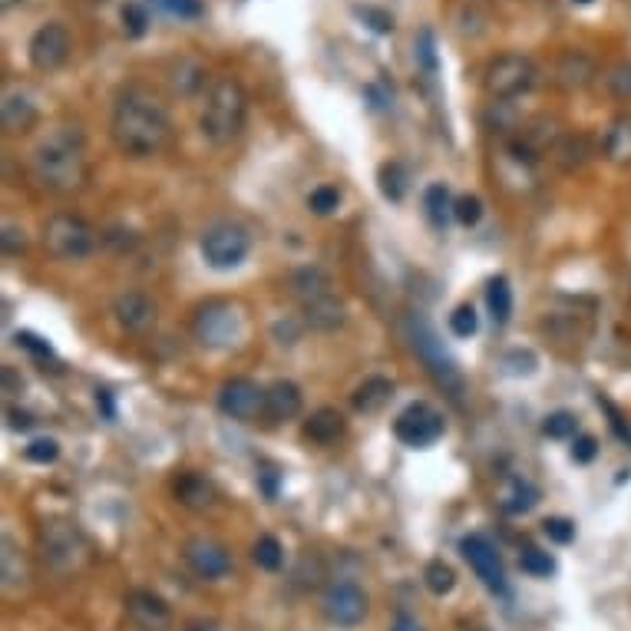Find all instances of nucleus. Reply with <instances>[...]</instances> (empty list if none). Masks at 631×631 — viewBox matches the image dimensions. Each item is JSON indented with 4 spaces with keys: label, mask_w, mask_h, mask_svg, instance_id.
Segmentation results:
<instances>
[{
    "label": "nucleus",
    "mask_w": 631,
    "mask_h": 631,
    "mask_svg": "<svg viewBox=\"0 0 631 631\" xmlns=\"http://www.w3.org/2000/svg\"><path fill=\"white\" fill-rule=\"evenodd\" d=\"M172 119L162 100L146 86H129L113 106V143L129 159H152L166 149Z\"/></svg>",
    "instance_id": "1"
},
{
    "label": "nucleus",
    "mask_w": 631,
    "mask_h": 631,
    "mask_svg": "<svg viewBox=\"0 0 631 631\" xmlns=\"http://www.w3.org/2000/svg\"><path fill=\"white\" fill-rule=\"evenodd\" d=\"M30 172L53 195H73L90 179L86 143L80 126H57L30 152Z\"/></svg>",
    "instance_id": "2"
},
{
    "label": "nucleus",
    "mask_w": 631,
    "mask_h": 631,
    "mask_svg": "<svg viewBox=\"0 0 631 631\" xmlns=\"http://www.w3.org/2000/svg\"><path fill=\"white\" fill-rule=\"evenodd\" d=\"M248 123V93L235 76H222L212 83L209 96H205L199 129L212 146H232L238 136L245 133Z\"/></svg>",
    "instance_id": "3"
},
{
    "label": "nucleus",
    "mask_w": 631,
    "mask_h": 631,
    "mask_svg": "<svg viewBox=\"0 0 631 631\" xmlns=\"http://www.w3.org/2000/svg\"><path fill=\"white\" fill-rule=\"evenodd\" d=\"M291 291H295V298L301 304V314H304V321H308V328L337 331L344 324V318H347L344 301L337 298L334 281L324 268L308 265V268L295 271Z\"/></svg>",
    "instance_id": "4"
},
{
    "label": "nucleus",
    "mask_w": 631,
    "mask_h": 631,
    "mask_svg": "<svg viewBox=\"0 0 631 631\" xmlns=\"http://www.w3.org/2000/svg\"><path fill=\"white\" fill-rule=\"evenodd\" d=\"M40 552L50 572L70 579L90 562V542H86L83 529L70 519H50L40 529Z\"/></svg>",
    "instance_id": "5"
},
{
    "label": "nucleus",
    "mask_w": 631,
    "mask_h": 631,
    "mask_svg": "<svg viewBox=\"0 0 631 631\" xmlns=\"http://www.w3.org/2000/svg\"><path fill=\"white\" fill-rule=\"evenodd\" d=\"M407 334H410L413 351H417L423 367L430 371V377L437 380L446 394L460 397L463 394V374H460V367H456L453 357L443 351V341L437 337V331H433V324L427 318H417V314H413V318L407 321Z\"/></svg>",
    "instance_id": "6"
},
{
    "label": "nucleus",
    "mask_w": 631,
    "mask_h": 631,
    "mask_svg": "<svg viewBox=\"0 0 631 631\" xmlns=\"http://www.w3.org/2000/svg\"><path fill=\"white\" fill-rule=\"evenodd\" d=\"M43 245L57 261H86L96 252V228L80 215L57 212L43 222Z\"/></svg>",
    "instance_id": "7"
},
{
    "label": "nucleus",
    "mask_w": 631,
    "mask_h": 631,
    "mask_svg": "<svg viewBox=\"0 0 631 631\" xmlns=\"http://www.w3.org/2000/svg\"><path fill=\"white\" fill-rule=\"evenodd\" d=\"M202 258L215 271H232L252 252V235L235 222H215L202 232Z\"/></svg>",
    "instance_id": "8"
},
{
    "label": "nucleus",
    "mask_w": 631,
    "mask_h": 631,
    "mask_svg": "<svg viewBox=\"0 0 631 631\" xmlns=\"http://www.w3.org/2000/svg\"><path fill=\"white\" fill-rule=\"evenodd\" d=\"M536 63L522 53H503V57L489 60V67L483 73V86L493 100H516V96L529 93L536 86Z\"/></svg>",
    "instance_id": "9"
},
{
    "label": "nucleus",
    "mask_w": 631,
    "mask_h": 631,
    "mask_svg": "<svg viewBox=\"0 0 631 631\" xmlns=\"http://www.w3.org/2000/svg\"><path fill=\"white\" fill-rule=\"evenodd\" d=\"M192 328L205 347H232L242 337V318L228 301H209L195 314Z\"/></svg>",
    "instance_id": "10"
},
{
    "label": "nucleus",
    "mask_w": 631,
    "mask_h": 631,
    "mask_svg": "<svg viewBox=\"0 0 631 631\" xmlns=\"http://www.w3.org/2000/svg\"><path fill=\"white\" fill-rule=\"evenodd\" d=\"M70 50H73L70 30L63 27L60 20H50V24H43L37 34L30 37L27 57H30V67H34V70L57 73L63 63L70 60Z\"/></svg>",
    "instance_id": "11"
},
{
    "label": "nucleus",
    "mask_w": 631,
    "mask_h": 631,
    "mask_svg": "<svg viewBox=\"0 0 631 631\" xmlns=\"http://www.w3.org/2000/svg\"><path fill=\"white\" fill-rule=\"evenodd\" d=\"M367 608H371V602H367L357 582H334L324 592V618L334 628H357L367 618Z\"/></svg>",
    "instance_id": "12"
},
{
    "label": "nucleus",
    "mask_w": 631,
    "mask_h": 631,
    "mask_svg": "<svg viewBox=\"0 0 631 631\" xmlns=\"http://www.w3.org/2000/svg\"><path fill=\"white\" fill-rule=\"evenodd\" d=\"M394 437L413 446V450H423V446L437 443L443 437V417L430 404H410L394 420Z\"/></svg>",
    "instance_id": "13"
},
{
    "label": "nucleus",
    "mask_w": 631,
    "mask_h": 631,
    "mask_svg": "<svg viewBox=\"0 0 631 631\" xmlns=\"http://www.w3.org/2000/svg\"><path fill=\"white\" fill-rule=\"evenodd\" d=\"M182 559H186L189 569L205 582H219L232 572V556H228V549L212 536H192L186 546H182Z\"/></svg>",
    "instance_id": "14"
},
{
    "label": "nucleus",
    "mask_w": 631,
    "mask_h": 631,
    "mask_svg": "<svg viewBox=\"0 0 631 631\" xmlns=\"http://www.w3.org/2000/svg\"><path fill=\"white\" fill-rule=\"evenodd\" d=\"M219 410L238 423H252L258 413H265V390L248 377L225 380L219 390Z\"/></svg>",
    "instance_id": "15"
},
{
    "label": "nucleus",
    "mask_w": 631,
    "mask_h": 631,
    "mask_svg": "<svg viewBox=\"0 0 631 631\" xmlns=\"http://www.w3.org/2000/svg\"><path fill=\"white\" fill-rule=\"evenodd\" d=\"M460 552H463V559L470 562V569L476 572V579H480L486 589L506 592V569H503L499 552L493 549V542H489L486 536H466L460 542Z\"/></svg>",
    "instance_id": "16"
},
{
    "label": "nucleus",
    "mask_w": 631,
    "mask_h": 631,
    "mask_svg": "<svg viewBox=\"0 0 631 631\" xmlns=\"http://www.w3.org/2000/svg\"><path fill=\"white\" fill-rule=\"evenodd\" d=\"M126 615L139 631H169L172 628L169 602L149 589H136L126 595Z\"/></svg>",
    "instance_id": "17"
},
{
    "label": "nucleus",
    "mask_w": 631,
    "mask_h": 631,
    "mask_svg": "<svg viewBox=\"0 0 631 631\" xmlns=\"http://www.w3.org/2000/svg\"><path fill=\"white\" fill-rule=\"evenodd\" d=\"M113 314H116L119 328L129 331V334H149L159 321L156 301H152L149 295H143V291H123V295H116Z\"/></svg>",
    "instance_id": "18"
},
{
    "label": "nucleus",
    "mask_w": 631,
    "mask_h": 631,
    "mask_svg": "<svg viewBox=\"0 0 631 631\" xmlns=\"http://www.w3.org/2000/svg\"><path fill=\"white\" fill-rule=\"evenodd\" d=\"M37 103L30 100L24 90H10L4 93V103H0V123H4L7 136H24L37 126Z\"/></svg>",
    "instance_id": "19"
},
{
    "label": "nucleus",
    "mask_w": 631,
    "mask_h": 631,
    "mask_svg": "<svg viewBox=\"0 0 631 631\" xmlns=\"http://www.w3.org/2000/svg\"><path fill=\"white\" fill-rule=\"evenodd\" d=\"M304 407V397H301V387L291 384V380H275L268 390H265V417L275 420V423H288L295 420Z\"/></svg>",
    "instance_id": "20"
},
{
    "label": "nucleus",
    "mask_w": 631,
    "mask_h": 631,
    "mask_svg": "<svg viewBox=\"0 0 631 631\" xmlns=\"http://www.w3.org/2000/svg\"><path fill=\"white\" fill-rule=\"evenodd\" d=\"M0 579H4L7 592L27 589V582H30V565H27L24 549H20L10 536L0 539Z\"/></svg>",
    "instance_id": "21"
},
{
    "label": "nucleus",
    "mask_w": 631,
    "mask_h": 631,
    "mask_svg": "<svg viewBox=\"0 0 631 631\" xmlns=\"http://www.w3.org/2000/svg\"><path fill=\"white\" fill-rule=\"evenodd\" d=\"M394 380L390 377H367L361 387L351 394V404L357 413H364V417H374V413L384 410L390 400H394Z\"/></svg>",
    "instance_id": "22"
},
{
    "label": "nucleus",
    "mask_w": 631,
    "mask_h": 631,
    "mask_svg": "<svg viewBox=\"0 0 631 631\" xmlns=\"http://www.w3.org/2000/svg\"><path fill=\"white\" fill-rule=\"evenodd\" d=\"M176 499L186 509H195V513H202V509H212L219 493H215L212 480H205L199 473H182L176 480Z\"/></svg>",
    "instance_id": "23"
},
{
    "label": "nucleus",
    "mask_w": 631,
    "mask_h": 631,
    "mask_svg": "<svg viewBox=\"0 0 631 631\" xmlns=\"http://www.w3.org/2000/svg\"><path fill=\"white\" fill-rule=\"evenodd\" d=\"M344 430H347V423L344 417L337 413L334 407H321V410H314L308 423H304V437H308L311 443H318V446H331L344 437Z\"/></svg>",
    "instance_id": "24"
},
{
    "label": "nucleus",
    "mask_w": 631,
    "mask_h": 631,
    "mask_svg": "<svg viewBox=\"0 0 631 631\" xmlns=\"http://www.w3.org/2000/svg\"><path fill=\"white\" fill-rule=\"evenodd\" d=\"M595 76V63L585 57V53H562V60L556 63V83L565 86V90H582L589 86Z\"/></svg>",
    "instance_id": "25"
},
{
    "label": "nucleus",
    "mask_w": 631,
    "mask_h": 631,
    "mask_svg": "<svg viewBox=\"0 0 631 631\" xmlns=\"http://www.w3.org/2000/svg\"><path fill=\"white\" fill-rule=\"evenodd\" d=\"M605 156L615 166H631V113L618 116L605 133Z\"/></svg>",
    "instance_id": "26"
},
{
    "label": "nucleus",
    "mask_w": 631,
    "mask_h": 631,
    "mask_svg": "<svg viewBox=\"0 0 631 631\" xmlns=\"http://www.w3.org/2000/svg\"><path fill=\"white\" fill-rule=\"evenodd\" d=\"M536 503H539V489L529 480H509L503 496H499V506H503L509 516L529 513V509H536Z\"/></svg>",
    "instance_id": "27"
},
{
    "label": "nucleus",
    "mask_w": 631,
    "mask_h": 631,
    "mask_svg": "<svg viewBox=\"0 0 631 631\" xmlns=\"http://www.w3.org/2000/svg\"><path fill=\"white\" fill-rule=\"evenodd\" d=\"M169 83H172V90H176L179 96H195L205 86V67L199 60L182 57L176 67H172Z\"/></svg>",
    "instance_id": "28"
},
{
    "label": "nucleus",
    "mask_w": 631,
    "mask_h": 631,
    "mask_svg": "<svg viewBox=\"0 0 631 631\" xmlns=\"http://www.w3.org/2000/svg\"><path fill=\"white\" fill-rule=\"evenodd\" d=\"M377 182H380V195H384L387 202H404V195L410 189V172L407 166H400V162H384L377 172Z\"/></svg>",
    "instance_id": "29"
},
{
    "label": "nucleus",
    "mask_w": 631,
    "mask_h": 631,
    "mask_svg": "<svg viewBox=\"0 0 631 631\" xmlns=\"http://www.w3.org/2000/svg\"><path fill=\"white\" fill-rule=\"evenodd\" d=\"M324 579H328V569H324L318 552H304V556H298L295 572H291V582H295L298 589L314 592V589H321Z\"/></svg>",
    "instance_id": "30"
},
{
    "label": "nucleus",
    "mask_w": 631,
    "mask_h": 631,
    "mask_svg": "<svg viewBox=\"0 0 631 631\" xmlns=\"http://www.w3.org/2000/svg\"><path fill=\"white\" fill-rule=\"evenodd\" d=\"M423 209H427L430 222L443 228L446 222H450L453 215V199H450V189L443 186V182H433V186L423 192Z\"/></svg>",
    "instance_id": "31"
},
{
    "label": "nucleus",
    "mask_w": 631,
    "mask_h": 631,
    "mask_svg": "<svg viewBox=\"0 0 631 631\" xmlns=\"http://www.w3.org/2000/svg\"><path fill=\"white\" fill-rule=\"evenodd\" d=\"M486 304H489V314H493L496 324H506L509 314H513V288H509L506 278H493L486 288Z\"/></svg>",
    "instance_id": "32"
},
{
    "label": "nucleus",
    "mask_w": 631,
    "mask_h": 631,
    "mask_svg": "<svg viewBox=\"0 0 631 631\" xmlns=\"http://www.w3.org/2000/svg\"><path fill=\"white\" fill-rule=\"evenodd\" d=\"M592 156V146L585 136H565L562 143L556 146V162L565 172H575L579 166H585V159Z\"/></svg>",
    "instance_id": "33"
},
{
    "label": "nucleus",
    "mask_w": 631,
    "mask_h": 631,
    "mask_svg": "<svg viewBox=\"0 0 631 631\" xmlns=\"http://www.w3.org/2000/svg\"><path fill=\"white\" fill-rule=\"evenodd\" d=\"M252 559L258 569H265V572H278L281 565H285V546L275 539V536H261L255 542V549H252Z\"/></svg>",
    "instance_id": "34"
},
{
    "label": "nucleus",
    "mask_w": 631,
    "mask_h": 631,
    "mask_svg": "<svg viewBox=\"0 0 631 631\" xmlns=\"http://www.w3.org/2000/svg\"><path fill=\"white\" fill-rule=\"evenodd\" d=\"M423 582H427V589L433 595H450L456 589V572L443 559H433L427 569H423Z\"/></svg>",
    "instance_id": "35"
},
{
    "label": "nucleus",
    "mask_w": 631,
    "mask_h": 631,
    "mask_svg": "<svg viewBox=\"0 0 631 631\" xmlns=\"http://www.w3.org/2000/svg\"><path fill=\"white\" fill-rule=\"evenodd\" d=\"M575 430H579V420H575V413L569 410L549 413L546 423H542V433H546L549 440H575Z\"/></svg>",
    "instance_id": "36"
},
{
    "label": "nucleus",
    "mask_w": 631,
    "mask_h": 631,
    "mask_svg": "<svg viewBox=\"0 0 631 631\" xmlns=\"http://www.w3.org/2000/svg\"><path fill=\"white\" fill-rule=\"evenodd\" d=\"M522 572H529L532 579H549L552 572H556V559L549 556V552H539V549H526L522 552Z\"/></svg>",
    "instance_id": "37"
},
{
    "label": "nucleus",
    "mask_w": 631,
    "mask_h": 631,
    "mask_svg": "<svg viewBox=\"0 0 631 631\" xmlns=\"http://www.w3.org/2000/svg\"><path fill=\"white\" fill-rule=\"evenodd\" d=\"M308 209L314 215H334L341 209V189L337 186H318L308 195Z\"/></svg>",
    "instance_id": "38"
},
{
    "label": "nucleus",
    "mask_w": 631,
    "mask_h": 631,
    "mask_svg": "<svg viewBox=\"0 0 631 631\" xmlns=\"http://www.w3.org/2000/svg\"><path fill=\"white\" fill-rule=\"evenodd\" d=\"M605 83H608V93H612L618 103H628L631 100V63H615V67L608 70Z\"/></svg>",
    "instance_id": "39"
},
{
    "label": "nucleus",
    "mask_w": 631,
    "mask_h": 631,
    "mask_svg": "<svg viewBox=\"0 0 631 631\" xmlns=\"http://www.w3.org/2000/svg\"><path fill=\"white\" fill-rule=\"evenodd\" d=\"M24 456H27L30 463H37V466H50V463L60 460V443L53 440V437H40L34 443H27Z\"/></svg>",
    "instance_id": "40"
},
{
    "label": "nucleus",
    "mask_w": 631,
    "mask_h": 631,
    "mask_svg": "<svg viewBox=\"0 0 631 631\" xmlns=\"http://www.w3.org/2000/svg\"><path fill=\"white\" fill-rule=\"evenodd\" d=\"M119 20H123V30L126 37H143L149 30V14L143 4H126L119 10Z\"/></svg>",
    "instance_id": "41"
},
{
    "label": "nucleus",
    "mask_w": 631,
    "mask_h": 631,
    "mask_svg": "<svg viewBox=\"0 0 631 631\" xmlns=\"http://www.w3.org/2000/svg\"><path fill=\"white\" fill-rule=\"evenodd\" d=\"M453 219L460 222V225H476L483 219V202L476 199V195H460V199L453 202Z\"/></svg>",
    "instance_id": "42"
},
{
    "label": "nucleus",
    "mask_w": 631,
    "mask_h": 631,
    "mask_svg": "<svg viewBox=\"0 0 631 631\" xmlns=\"http://www.w3.org/2000/svg\"><path fill=\"white\" fill-rule=\"evenodd\" d=\"M476 328H480V318H476L473 304H460V308L450 314V331L456 337H473Z\"/></svg>",
    "instance_id": "43"
},
{
    "label": "nucleus",
    "mask_w": 631,
    "mask_h": 631,
    "mask_svg": "<svg viewBox=\"0 0 631 631\" xmlns=\"http://www.w3.org/2000/svg\"><path fill=\"white\" fill-rule=\"evenodd\" d=\"M542 532L556 542V546H569V542L575 539V522L572 519H562V516H552L542 522Z\"/></svg>",
    "instance_id": "44"
},
{
    "label": "nucleus",
    "mask_w": 631,
    "mask_h": 631,
    "mask_svg": "<svg viewBox=\"0 0 631 631\" xmlns=\"http://www.w3.org/2000/svg\"><path fill=\"white\" fill-rule=\"evenodd\" d=\"M0 248L4 255H24L27 252V232L14 222H4V232H0Z\"/></svg>",
    "instance_id": "45"
},
{
    "label": "nucleus",
    "mask_w": 631,
    "mask_h": 631,
    "mask_svg": "<svg viewBox=\"0 0 631 631\" xmlns=\"http://www.w3.org/2000/svg\"><path fill=\"white\" fill-rule=\"evenodd\" d=\"M417 60L423 63L427 73H437V40H433V30H420L417 34Z\"/></svg>",
    "instance_id": "46"
},
{
    "label": "nucleus",
    "mask_w": 631,
    "mask_h": 631,
    "mask_svg": "<svg viewBox=\"0 0 631 631\" xmlns=\"http://www.w3.org/2000/svg\"><path fill=\"white\" fill-rule=\"evenodd\" d=\"M357 17H361L364 24L374 30V34H394V17H390L387 10H377V7H357Z\"/></svg>",
    "instance_id": "47"
},
{
    "label": "nucleus",
    "mask_w": 631,
    "mask_h": 631,
    "mask_svg": "<svg viewBox=\"0 0 631 631\" xmlns=\"http://www.w3.org/2000/svg\"><path fill=\"white\" fill-rule=\"evenodd\" d=\"M162 10L179 20H199L202 17V0H159Z\"/></svg>",
    "instance_id": "48"
},
{
    "label": "nucleus",
    "mask_w": 631,
    "mask_h": 631,
    "mask_svg": "<svg viewBox=\"0 0 631 631\" xmlns=\"http://www.w3.org/2000/svg\"><path fill=\"white\" fill-rule=\"evenodd\" d=\"M506 367H509V374H536V354L532 351H513L506 357Z\"/></svg>",
    "instance_id": "49"
},
{
    "label": "nucleus",
    "mask_w": 631,
    "mask_h": 631,
    "mask_svg": "<svg viewBox=\"0 0 631 631\" xmlns=\"http://www.w3.org/2000/svg\"><path fill=\"white\" fill-rule=\"evenodd\" d=\"M595 453H598V443H595V437H589V433H582V437L572 440V460L575 463H592Z\"/></svg>",
    "instance_id": "50"
},
{
    "label": "nucleus",
    "mask_w": 631,
    "mask_h": 631,
    "mask_svg": "<svg viewBox=\"0 0 631 631\" xmlns=\"http://www.w3.org/2000/svg\"><path fill=\"white\" fill-rule=\"evenodd\" d=\"M17 347H24V351H30L34 357H53L50 344L40 341V337L30 334V331H17Z\"/></svg>",
    "instance_id": "51"
},
{
    "label": "nucleus",
    "mask_w": 631,
    "mask_h": 631,
    "mask_svg": "<svg viewBox=\"0 0 631 631\" xmlns=\"http://www.w3.org/2000/svg\"><path fill=\"white\" fill-rule=\"evenodd\" d=\"M106 245H113L116 252H129V248L136 245V235L133 232H123V228H113V232H106Z\"/></svg>",
    "instance_id": "52"
},
{
    "label": "nucleus",
    "mask_w": 631,
    "mask_h": 631,
    "mask_svg": "<svg viewBox=\"0 0 631 631\" xmlns=\"http://www.w3.org/2000/svg\"><path fill=\"white\" fill-rule=\"evenodd\" d=\"M7 423H10V430H30V427H34V417H30V413H24V410L10 407L7 410Z\"/></svg>",
    "instance_id": "53"
},
{
    "label": "nucleus",
    "mask_w": 631,
    "mask_h": 631,
    "mask_svg": "<svg viewBox=\"0 0 631 631\" xmlns=\"http://www.w3.org/2000/svg\"><path fill=\"white\" fill-rule=\"evenodd\" d=\"M602 407H605L608 413H612V427H615V433H618V437H622L625 443H631V430H628L625 423H622V417H618V410H615L612 404H608V400H602Z\"/></svg>",
    "instance_id": "54"
},
{
    "label": "nucleus",
    "mask_w": 631,
    "mask_h": 631,
    "mask_svg": "<svg viewBox=\"0 0 631 631\" xmlns=\"http://www.w3.org/2000/svg\"><path fill=\"white\" fill-rule=\"evenodd\" d=\"M390 631H423V628H420V622H417V618H410V615H400L397 622H394V628H390Z\"/></svg>",
    "instance_id": "55"
},
{
    "label": "nucleus",
    "mask_w": 631,
    "mask_h": 631,
    "mask_svg": "<svg viewBox=\"0 0 631 631\" xmlns=\"http://www.w3.org/2000/svg\"><path fill=\"white\" fill-rule=\"evenodd\" d=\"M96 407H103L106 417H113V400H110V390H96Z\"/></svg>",
    "instance_id": "56"
},
{
    "label": "nucleus",
    "mask_w": 631,
    "mask_h": 631,
    "mask_svg": "<svg viewBox=\"0 0 631 631\" xmlns=\"http://www.w3.org/2000/svg\"><path fill=\"white\" fill-rule=\"evenodd\" d=\"M189 631H222L219 622H209V618H202V622H192Z\"/></svg>",
    "instance_id": "57"
},
{
    "label": "nucleus",
    "mask_w": 631,
    "mask_h": 631,
    "mask_svg": "<svg viewBox=\"0 0 631 631\" xmlns=\"http://www.w3.org/2000/svg\"><path fill=\"white\" fill-rule=\"evenodd\" d=\"M0 4H4V10H10V7H14V4H17V0H0Z\"/></svg>",
    "instance_id": "58"
},
{
    "label": "nucleus",
    "mask_w": 631,
    "mask_h": 631,
    "mask_svg": "<svg viewBox=\"0 0 631 631\" xmlns=\"http://www.w3.org/2000/svg\"><path fill=\"white\" fill-rule=\"evenodd\" d=\"M572 4H579V7H589V4H592V0H572Z\"/></svg>",
    "instance_id": "59"
}]
</instances>
